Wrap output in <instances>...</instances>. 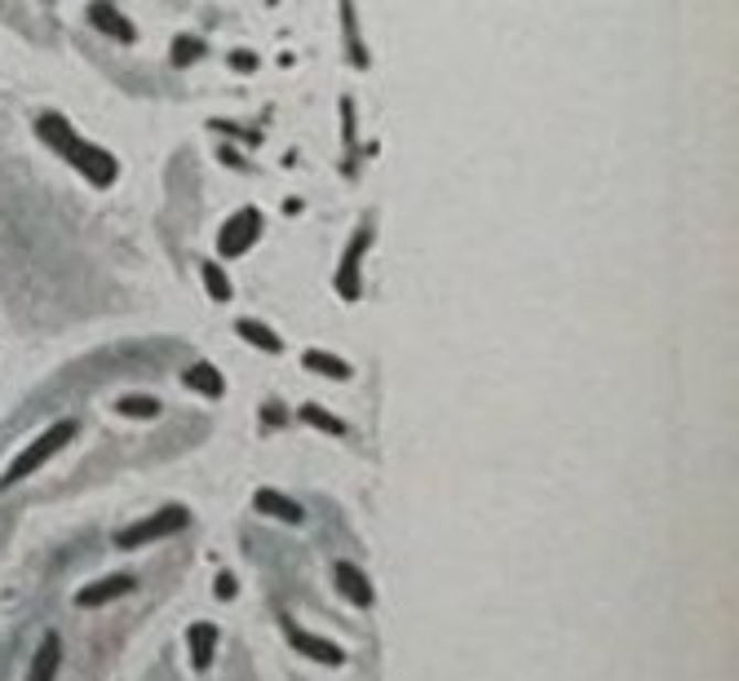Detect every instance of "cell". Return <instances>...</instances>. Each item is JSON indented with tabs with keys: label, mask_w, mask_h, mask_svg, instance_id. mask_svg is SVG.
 I'll return each instance as SVG.
<instances>
[{
	"label": "cell",
	"mask_w": 739,
	"mask_h": 681,
	"mask_svg": "<svg viewBox=\"0 0 739 681\" xmlns=\"http://www.w3.org/2000/svg\"><path fill=\"white\" fill-rule=\"evenodd\" d=\"M36 133H41V142H45L58 160H67L85 182H94V186H111V182L120 177L116 155L103 151V147H94V142H85L63 116H41V120H36Z\"/></svg>",
	"instance_id": "cell-1"
},
{
	"label": "cell",
	"mask_w": 739,
	"mask_h": 681,
	"mask_svg": "<svg viewBox=\"0 0 739 681\" xmlns=\"http://www.w3.org/2000/svg\"><path fill=\"white\" fill-rule=\"evenodd\" d=\"M200 54H204V45H200L195 36H178V45H173V67H191Z\"/></svg>",
	"instance_id": "cell-19"
},
{
	"label": "cell",
	"mask_w": 739,
	"mask_h": 681,
	"mask_svg": "<svg viewBox=\"0 0 739 681\" xmlns=\"http://www.w3.org/2000/svg\"><path fill=\"white\" fill-rule=\"evenodd\" d=\"M116 412H120V417H133V421H151V417H160V399H151V394H129V399L116 403Z\"/></svg>",
	"instance_id": "cell-16"
},
{
	"label": "cell",
	"mask_w": 739,
	"mask_h": 681,
	"mask_svg": "<svg viewBox=\"0 0 739 681\" xmlns=\"http://www.w3.org/2000/svg\"><path fill=\"white\" fill-rule=\"evenodd\" d=\"M332 575H336V593H341L345 602H354L358 610L373 606V597H377V593H373V580H367L354 562H336V571H332Z\"/></svg>",
	"instance_id": "cell-8"
},
{
	"label": "cell",
	"mask_w": 739,
	"mask_h": 681,
	"mask_svg": "<svg viewBox=\"0 0 739 681\" xmlns=\"http://www.w3.org/2000/svg\"><path fill=\"white\" fill-rule=\"evenodd\" d=\"M89 23H94V32H103V36H111V41H120V45H133V41H138V28H133L116 6H89Z\"/></svg>",
	"instance_id": "cell-10"
},
{
	"label": "cell",
	"mask_w": 739,
	"mask_h": 681,
	"mask_svg": "<svg viewBox=\"0 0 739 681\" xmlns=\"http://www.w3.org/2000/svg\"><path fill=\"white\" fill-rule=\"evenodd\" d=\"M301 364H306V372H319L328 381H350V364L336 359V355H328V350H306Z\"/></svg>",
	"instance_id": "cell-15"
},
{
	"label": "cell",
	"mask_w": 739,
	"mask_h": 681,
	"mask_svg": "<svg viewBox=\"0 0 739 681\" xmlns=\"http://www.w3.org/2000/svg\"><path fill=\"white\" fill-rule=\"evenodd\" d=\"M76 430H81L76 421H54V425H50L41 439H32V443H28V447H23V452L10 461V469L0 474V487H14V483H23L28 474L45 469V465H50V461H54V456H58V452H63V447L76 439Z\"/></svg>",
	"instance_id": "cell-2"
},
{
	"label": "cell",
	"mask_w": 739,
	"mask_h": 681,
	"mask_svg": "<svg viewBox=\"0 0 739 681\" xmlns=\"http://www.w3.org/2000/svg\"><path fill=\"white\" fill-rule=\"evenodd\" d=\"M186 527H191V509H182V505H164V509H156L151 518L129 522V527L116 536V544H120V549H142V544L169 540V536H178V531H186Z\"/></svg>",
	"instance_id": "cell-3"
},
{
	"label": "cell",
	"mask_w": 739,
	"mask_h": 681,
	"mask_svg": "<svg viewBox=\"0 0 739 681\" xmlns=\"http://www.w3.org/2000/svg\"><path fill=\"white\" fill-rule=\"evenodd\" d=\"M186 641H191V663L204 672L213 663V646H217V628L213 624H191L186 628Z\"/></svg>",
	"instance_id": "cell-14"
},
{
	"label": "cell",
	"mask_w": 739,
	"mask_h": 681,
	"mask_svg": "<svg viewBox=\"0 0 739 681\" xmlns=\"http://www.w3.org/2000/svg\"><path fill=\"white\" fill-rule=\"evenodd\" d=\"M213 593H217L222 602H231V597H235V580H231V575H217V584H213Z\"/></svg>",
	"instance_id": "cell-20"
},
{
	"label": "cell",
	"mask_w": 739,
	"mask_h": 681,
	"mask_svg": "<svg viewBox=\"0 0 739 681\" xmlns=\"http://www.w3.org/2000/svg\"><path fill=\"white\" fill-rule=\"evenodd\" d=\"M58 668H63V641H58V633H45V641L36 646L23 681H58Z\"/></svg>",
	"instance_id": "cell-9"
},
{
	"label": "cell",
	"mask_w": 739,
	"mask_h": 681,
	"mask_svg": "<svg viewBox=\"0 0 739 681\" xmlns=\"http://www.w3.org/2000/svg\"><path fill=\"white\" fill-rule=\"evenodd\" d=\"M283 633H288V641H292L297 655H306V659H314V663H323V668L345 663V650H341V646H332V641H323V637H314V633H301L292 619H283Z\"/></svg>",
	"instance_id": "cell-6"
},
{
	"label": "cell",
	"mask_w": 739,
	"mask_h": 681,
	"mask_svg": "<svg viewBox=\"0 0 739 681\" xmlns=\"http://www.w3.org/2000/svg\"><path fill=\"white\" fill-rule=\"evenodd\" d=\"M200 279H204V288H208L213 301H231V279L222 274L217 261H204V266H200Z\"/></svg>",
	"instance_id": "cell-17"
},
{
	"label": "cell",
	"mask_w": 739,
	"mask_h": 681,
	"mask_svg": "<svg viewBox=\"0 0 739 681\" xmlns=\"http://www.w3.org/2000/svg\"><path fill=\"white\" fill-rule=\"evenodd\" d=\"M186 390H195V394H204V399H222L226 394V381H222V372L213 368V364H195V368H186Z\"/></svg>",
	"instance_id": "cell-12"
},
{
	"label": "cell",
	"mask_w": 739,
	"mask_h": 681,
	"mask_svg": "<svg viewBox=\"0 0 739 681\" xmlns=\"http://www.w3.org/2000/svg\"><path fill=\"white\" fill-rule=\"evenodd\" d=\"M261 226H266V221H261L257 208H239V213L222 226V235H217V257H226V261H231V257H244V252L261 239Z\"/></svg>",
	"instance_id": "cell-4"
},
{
	"label": "cell",
	"mask_w": 739,
	"mask_h": 681,
	"mask_svg": "<svg viewBox=\"0 0 739 681\" xmlns=\"http://www.w3.org/2000/svg\"><path fill=\"white\" fill-rule=\"evenodd\" d=\"M133 575H103V580H94V584H85L81 593H76V606H85V610H98V606H107V602H116V597H125V593H133Z\"/></svg>",
	"instance_id": "cell-7"
},
{
	"label": "cell",
	"mask_w": 739,
	"mask_h": 681,
	"mask_svg": "<svg viewBox=\"0 0 739 681\" xmlns=\"http://www.w3.org/2000/svg\"><path fill=\"white\" fill-rule=\"evenodd\" d=\"M301 421H306V425H314V430H323V434H332V439H341V434H345V421L328 417V412H323V408H314V403H306V408H301Z\"/></svg>",
	"instance_id": "cell-18"
},
{
	"label": "cell",
	"mask_w": 739,
	"mask_h": 681,
	"mask_svg": "<svg viewBox=\"0 0 739 681\" xmlns=\"http://www.w3.org/2000/svg\"><path fill=\"white\" fill-rule=\"evenodd\" d=\"M235 336H244L248 346H257V350H266V355H279V350H283V340H279L266 323H257V318H235Z\"/></svg>",
	"instance_id": "cell-13"
},
{
	"label": "cell",
	"mask_w": 739,
	"mask_h": 681,
	"mask_svg": "<svg viewBox=\"0 0 739 681\" xmlns=\"http://www.w3.org/2000/svg\"><path fill=\"white\" fill-rule=\"evenodd\" d=\"M367 239H373V230H354V239H350V248H345V257H341V270H336V292L345 296V301H358V292H363V279H358V270H363V252H367Z\"/></svg>",
	"instance_id": "cell-5"
},
{
	"label": "cell",
	"mask_w": 739,
	"mask_h": 681,
	"mask_svg": "<svg viewBox=\"0 0 739 681\" xmlns=\"http://www.w3.org/2000/svg\"><path fill=\"white\" fill-rule=\"evenodd\" d=\"M253 509H257V514H266V518H279V522H288V527H297V522L306 518L297 500H288L283 491H270V487H261V491L253 496Z\"/></svg>",
	"instance_id": "cell-11"
}]
</instances>
